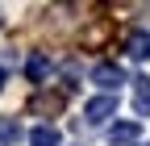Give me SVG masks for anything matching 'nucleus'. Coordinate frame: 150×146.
I'll list each match as a JSON object with an SVG mask.
<instances>
[{"label":"nucleus","instance_id":"obj_8","mask_svg":"<svg viewBox=\"0 0 150 146\" xmlns=\"http://www.w3.org/2000/svg\"><path fill=\"white\" fill-rule=\"evenodd\" d=\"M17 138H21V125H17V117H0V142L13 146Z\"/></svg>","mask_w":150,"mask_h":146},{"label":"nucleus","instance_id":"obj_5","mask_svg":"<svg viewBox=\"0 0 150 146\" xmlns=\"http://www.w3.org/2000/svg\"><path fill=\"white\" fill-rule=\"evenodd\" d=\"M46 75H50L46 54H29V59H25V79H29V84H42Z\"/></svg>","mask_w":150,"mask_h":146},{"label":"nucleus","instance_id":"obj_7","mask_svg":"<svg viewBox=\"0 0 150 146\" xmlns=\"http://www.w3.org/2000/svg\"><path fill=\"white\" fill-rule=\"evenodd\" d=\"M125 54H129V59H138V63H142V59H150V38H146L142 29L129 38V50H125Z\"/></svg>","mask_w":150,"mask_h":146},{"label":"nucleus","instance_id":"obj_1","mask_svg":"<svg viewBox=\"0 0 150 146\" xmlns=\"http://www.w3.org/2000/svg\"><path fill=\"white\" fill-rule=\"evenodd\" d=\"M83 113H88V121H92V125H104L112 113H117V96H112V92H100L96 100H88Z\"/></svg>","mask_w":150,"mask_h":146},{"label":"nucleus","instance_id":"obj_2","mask_svg":"<svg viewBox=\"0 0 150 146\" xmlns=\"http://www.w3.org/2000/svg\"><path fill=\"white\" fill-rule=\"evenodd\" d=\"M138 134H142V121H117V125H108V142H112V146L138 142Z\"/></svg>","mask_w":150,"mask_h":146},{"label":"nucleus","instance_id":"obj_3","mask_svg":"<svg viewBox=\"0 0 150 146\" xmlns=\"http://www.w3.org/2000/svg\"><path fill=\"white\" fill-rule=\"evenodd\" d=\"M134 113H138V121L150 117V75H138L134 79Z\"/></svg>","mask_w":150,"mask_h":146},{"label":"nucleus","instance_id":"obj_6","mask_svg":"<svg viewBox=\"0 0 150 146\" xmlns=\"http://www.w3.org/2000/svg\"><path fill=\"white\" fill-rule=\"evenodd\" d=\"M29 146H59V130H50V125H33V130H29Z\"/></svg>","mask_w":150,"mask_h":146},{"label":"nucleus","instance_id":"obj_4","mask_svg":"<svg viewBox=\"0 0 150 146\" xmlns=\"http://www.w3.org/2000/svg\"><path fill=\"white\" fill-rule=\"evenodd\" d=\"M92 79H96V84L104 88V92H112V88H117V84H125V75H121V67H112V63H100V67H96V75H92Z\"/></svg>","mask_w":150,"mask_h":146},{"label":"nucleus","instance_id":"obj_9","mask_svg":"<svg viewBox=\"0 0 150 146\" xmlns=\"http://www.w3.org/2000/svg\"><path fill=\"white\" fill-rule=\"evenodd\" d=\"M0 88H4V67H0Z\"/></svg>","mask_w":150,"mask_h":146}]
</instances>
